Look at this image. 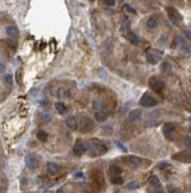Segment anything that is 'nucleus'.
Wrapping results in <instances>:
<instances>
[{"label": "nucleus", "instance_id": "obj_31", "mask_svg": "<svg viewBox=\"0 0 191 193\" xmlns=\"http://www.w3.org/2000/svg\"><path fill=\"white\" fill-rule=\"evenodd\" d=\"M168 188H169V190H168L169 193H182V191H180L179 188H175V187H172V186H169Z\"/></svg>", "mask_w": 191, "mask_h": 193}, {"label": "nucleus", "instance_id": "obj_39", "mask_svg": "<svg viewBox=\"0 0 191 193\" xmlns=\"http://www.w3.org/2000/svg\"><path fill=\"white\" fill-rule=\"evenodd\" d=\"M40 104H41V106H46V104H47V102H46V100H41Z\"/></svg>", "mask_w": 191, "mask_h": 193}, {"label": "nucleus", "instance_id": "obj_15", "mask_svg": "<svg viewBox=\"0 0 191 193\" xmlns=\"http://www.w3.org/2000/svg\"><path fill=\"white\" fill-rule=\"evenodd\" d=\"M66 124H67L68 128L72 129V130H74V129L78 128V122H77V120H76L74 116H70L67 120H66Z\"/></svg>", "mask_w": 191, "mask_h": 193}, {"label": "nucleus", "instance_id": "obj_30", "mask_svg": "<svg viewBox=\"0 0 191 193\" xmlns=\"http://www.w3.org/2000/svg\"><path fill=\"white\" fill-rule=\"evenodd\" d=\"M157 167H158V168H168V167H171V165H170L169 162L163 161V162H159V164L157 165Z\"/></svg>", "mask_w": 191, "mask_h": 193}, {"label": "nucleus", "instance_id": "obj_28", "mask_svg": "<svg viewBox=\"0 0 191 193\" xmlns=\"http://www.w3.org/2000/svg\"><path fill=\"white\" fill-rule=\"evenodd\" d=\"M116 145H117V147H118V148H119V149H121L122 152H124V153L127 152V148H126V147L124 146V145L122 143V142H121V141H116Z\"/></svg>", "mask_w": 191, "mask_h": 193}, {"label": "nucleus", "instance_id": "obj_12", "mask_svg": "<svg viewBox=\"0 0 191 193\" xmlns=\"http://www.w3.org/2000/svg\"><path fill=\"white\" fill-rule=\"evenodd\" d=\"M93 128V123L89 117H84L82 120V129L84 132H90Z\"/></svg>", "mask_w": 191, "mask_h": 193}, {"label": "nucleus", "instance_id": "obj_21", "mask_svg": "<svg viewBox=\"0 0 191 193\" xmlns=\"http://www.w3.org/2000/svg\"><path fill=\"white\" fill-rule=\"evenodd\" d=\"M146 26L149 28H156L157 26H158V20L156 19V18H153V17H151V18H149L148 19V21H146Z\"/></svg>", "mask_w": 191, "mask_h": 193}, {"label": "nucleus", "instance_id": "obj_1", "mask_svg": "<svg viewBox=\"0 0 191 193\" xmlns=\"http://www.w3.org/2000/svg\"><path fill=\"white\" fill-rule=\"evenodd\" d=\"M89 148H90V154L91 155H102V154H104V153L106 152L108 149H106V146L103 143V142H100V141H98V140H93L92 141V143L91 145H89Z\"/></svg>", "mask_w": 191, "mask_h": 193}, {"label": "nucleus", "instance_id": "obj_34", "mask_svg": "<svg viewBox=\"0 0 191 193\" xmlns=\"http://www.w3.org/2000/svg\"><path fill=\"white\" fill-rule=\"evenodd\" d=\"M41 119H42V121L49 122V121H51V115H49V114H42Z\"/></svg>", "mask_w": 191, "mask_h": 193}, {"label": "nucleus", "instance_id": "obj_3", "mask_svg": "<svg viewBox=\"0 0 191 193\" xmlns=\"http://www.w3.org/2000/svg\"><path fill=\"white\" fill-rule=\"evenodd\" d=\"M166 11H168L170 20H171L174 24H178V23H180V21L183 20V17L180 15V13L178 12L176 8H174V7H168Z\"/></svg>", "mask_w": 191, "mask_h": 193}, {"label": "nucleus", "instance_id": "obj_14", "mask_svg": "<svg viewBox=\"0 0 191 193\" xmlns=\"http://www.w3.org/2000/svg\"><path fill=\"white\" fill-rule=\"evenodd\" d=\"M6 34L8 37H17L19 34V30L15 28L14 25H10L6 28Z\"/></svg>", "mask_w": 191, "mask_h": 193}, {"label": "nucleus", "instance_id": "obj_9", "mask_svg": "<svg viewBox=\"0 0 191 193\" xmlns=\"http://www.w3.org/2000/svg\"><path fill=\"white\" fill-rule=\"evenodd\" d=\"M95 117L97 121H100V122H103V121H105V120H108V117H109V113L106 109H102V110H97L95 114Z\"/></svg>", "mask_w": 191, "mask_h": 193}, {"label": "nucleus", "instance_id": "obj_41", "mask_svg": "<svg viewBox=\"0 0 191 193\" xmlns=\"http://www.w3.org/2000/svg\"><path fill=\"white\" fill-rule=\"evenodd\" d=\"M186 38L190 39V32H189V31H186Z\"/></svg>", "mask_w": 191, "mask_h": 193}, {"label": "nucleus", "instance_id": "obj_37", "mask_svg": "<svg viewBox=\"0 0 191 193\" xmlns=\"http://www.w3.org/2000/svg\"><path fill=\"white\" fill-rule=\"evenodd\" d=\"M184 145L186 147H190V136H186V138L184 139Z\"/></svg>", "mask_w": 191, "mask_h": 193}, {"label": "nucleus", "instance_id": "obj_27", "mask_svg": "<svg viewBox=\"0 0 191 193\" xmlns=\"http://www.w3.org/2000/svg\"><path fill=\"white\" fill-rule=\"evenodd\" d=\"M126 187L129 188V190H137V188H139L140 187V185L136 182V181H131V182H129L127 185H126Z\"/></svg>", "mask_w": 191, "mask_h": 193}, {"label": "nucleus", "instance_id": "obj_18", "mask_svg": "<svg viewBox=\"0 0 191 193\" xmlns=\"http://www.w3.org/2000/svg\"><path fill=\"white\" fill-rule=\"evenodd\" d=\"M55 107L59 114H66L67 113V108H66V106L63 102H55Z\"/></svg>", "mask_w": 191, "mask_h": 193}, {"label": "nucleus", "instance_id": "obj_19", "mask_svg": "<svg viewBox=\"0 0 191 193\" xmlns=\"http://www.w3.org/2000/svg\"><path fill=\"white\" fill-rule=\"evenodd\" d=\"M92 107L95 110H102V109H105V103H104V101L96 100L92 102Z\"/></svg>", "mask_w": 191, "mask_h": 193}, {"label": "nucleus", "instance_id": "obj_13", "mask_svg": "<svg viewBox=\"0 0 191 193\" xmlns=\"http://www.w3.org/2000/svg\"><path fill=\"white\" fill-rule=\"evenodd\" d=\"M47 171L51 173V174H58L60 172V166L55 162H52V161H49L47 162Z\"/></svg>", "mask_w": 191, "mask_h": 193}, {"label": "nucleus", "instance_id": "obj_35", "mask_svg": "<svg viewBox=\"0 0 191 193\" xmlns=\"http://www.w3.org/2000/svg\"><path fill=\"white\" fill-rule=\"evenodd\" d=\"M114 0H104V4L106 5V6H113L114 5Z\"/></svg>", "mask_w": 191, "mask_h": 193}, {"label": "nucleus", "instance_id": "obj_36", "mask_svg": "<svg viewBox=\"0 0 191 193\" xmlns=\"http://www.w3.org/2000/svg\"><path fill=\"white\" fill-rule=\"evenodd\" d=\"M6 70V64L4 62H0V72H5Z\"/></svg>", "mask_w": 191, "mask_h": 193}, {"label": "nucleus", "instance_id": "obj_2", "mask_svg": "<svg viewBox=\"0 0 191 193\" xmlns=\"http://www.w3.org/2000/svg\"><path fill=\"white\" fill-rule=\"evenodd\" d=\"M157 103H158V101L152 96L151 94H149V93H145V94L142 96V98H140V104H142L143 107H146V108L155 107V106H157Z\"/></svg>", "mask_w": 191, "mask_h": 193}, {"label": "nucleus", "instance_id": "obj_32", "mask_svg": "<svg viewBox=\"0 0 191 193\" xmlns=\"http://www.w3.org/2000/svg\"><path fill=\"white\" fill-rule=\"evenodd\" d=\"M184 43H185L184 38H182L180 36H178V37H176V38H175V44H182V45H183Z\"/></svg>", "mask_w": 191, "mask_h": 193}, {"label": "nucleus", "instance_id": "obj_29", "mask_svg": "<svg viewBox=\"0 0 191 193\" xmlns=\"http://www.w3.org/2000/svg\"><path fill=\"white\" fill-rule=\"evenodd\" d=\"M124 10H125L126 12H129V13H132V14L136 13V10H135V8H132L130 5H125V6H124Z\"/></svg>", "mask_w": 191, "mask_h": 193}, {"label": "nucleus", "instance_id": "obj_25", "mask_svg": "<svg viewBox=\"0 0 191 193\" xmlns=\"http://www.w3.org/2000/svg\"><path fill=\"white\" fill-rule=\"evenodd\" d=\"M146 61H148V63H150L152 65L157 64V58L152 55V54H146Z\"/></svg>", "mask_w": 191, "mask_h": 193}, {"label": "nucleus", "instance_id": "obj_43", "mask_svg": "<svg viewBox=\"0 0 191 193\" xmlns=\"http://www.w3.org/2000/svg\"><path fill=\"white\" fill-rule=\"evenodd\" d=\"M118 1H119V2H123L124 0H118Z\"/></svg>", "mask_w": 191, "mask_h": 193}, {"label": "nucleus", "instance_id": "obj_26", "mask_svg": "<svg viewBox=\"0 0 191 193\" xmlns=\"http://www.w3.org/2000/svg\"><path fill=\"white\" fill-rule=\"evenodd\" d=\"M4 82L6 83L7 85H12V84H13V77H12V75H10V74L4 75Z\"/></svg>", "mask_w": 191, "mask_h": 193}, {"label": "nucleus", "instance_id": "obj_20", "mask_svg": "<svg viewBox=\"0 0 191 193\" xmlns=\"http://www.w3.org/2000/svg\"><path fill=\"white\" fill-rule=\"evenodd\" d=\"M149 182H150L153 187H157V188H161V186H162L161 180L158 179V177H156V175H152L150 179H149Z\"/></svg>", "mask_w": 191, "mask_h": 193}, {"label": "nucleus", "instance_id": "obj_33", "mask_svg": "<svg viewBox=\"0 0 191 193\" xmlns=\"http://www.w3.org/2000/svg\"><path fill=\"white\" fill-rule=\"evenodd\" d=\"M129 28H130V20H129V19H125L123 23V30L124 31H126Z\"/></svg>", "mask_w": 191, "mask_h": 193}, {"label": "nucleus", "instance_id": "obj_42", "mask_svg": "<svg viewBox=\"0 0 191 193\" xmlns=\"http://www.w3.org/2000/svg\"><path fill=\"white\" fill-rule=\"evenodd\" d=\"M1 191H2V188H1V186H0V193H1Z\"/></svg>", "mask_w": 191, "mask_h": 193}, {"label": "nucleus", "instance_id": "obj_16", "mask_svg": "<svg viewBox=\"0 0 191 193\" xmlns=\"http://www.w3.org/2000/svg\"><path fill=\"white\" fill-rule=\"evenodd\" d=\"M127 38H129V41H131L133 45H138V44L140 43L139 37L137 36L136 33H133L132 31H129V32H127Z\"/></svg>", "mask_w": 191, "mask_h": 193}, {"label": "nucleus", "instance_id": "obj_4", "mask_svg": "<svg viewBox=\"0 0 191 193\" xmlns=\"http://www.w3.org/2000/svg\"><path fill=\"white\" fill-rule=\"evenodd\" d=\"M87 148H89V143H87V142H80V141H78V142L73 146L72 151H73V153H74L77 156H82L83 154L86 152Z\"/></svg>", "mask_w": 191, "mask_h": 193}, {"label": "nucleus", "instance_id": "obj_40", "mask_svg": "<svg viewBox=\"0 0 191 193\" xmlns=\"http://www.w3.org/2000/svg\"><path fill=\"white\" fill-rule=\"evenodd\" d=\"M57 193H66V192H65V191H64L63 188H59V190L57 191Z\"/></svg>", "mask_w": 191, "mask_h": 193}, {"label": "nucleus", "instance_id": "obj_24", "mask_svg": "<svg viewBox=\"0 0 191 193\" xmlns=\"http://www.w3.org/2000/svg\"><path fill=\"white\" fill-rule=\"evenodd\" d=\"M37 138H38V140H40L41 142H45V141H47V139H49V134H47L46 132H44V130H40V132H38Z\"/></svg>", "mask_w": 191, "mask_h": 193}, {"label": "nucleus", "instance_id": "obj_10", "mask_svg": "<svg viewBox=\"0 0 191 193\" xmlns=\"http://www.w3.org/2000/svg\"><path fill=\"white\" fill-rule=\"evenodd\" d=\"M163 132L166 138H170V135L175 132V124L172 123V122H166L163 127Z\"/></svg>", "mask_w": 191, "mask_h": 193}, {"label": "nucleus", "instance_id": "obj_6", "mask_svg": "<svg viewBox=\"0 0 191 193\" xmlns=\"http://www.w3.org/2000/svg\"><path fill=\"white\" fill-rule=\"evenodd\" d=\"M25 165L27 166L28 168H31V169H34V168L38 167L39 161H38V159H37L34 155L28 154V155L25 156Z\"/></svg>", "mask_w": 191, "mask_h": 193}, {"label": "nucleus", "instance_id": "obj_8", "mask_svg": "<svg viewBox=\"0 0 191 193\" xmlns=\"http://www.w3.org/2000/svg\"><path fill=\"white\" fill-rule=\"evenodd\" d=\"M142 119V110L140 109H133L129 113V120L132 122H138Z\"/></svg>", "mask_w": 191, "mask_h": 193}, {"label": "nucleus", "instance_id": "obj_38", "mask_svg": "<svg viewBox=\"0 0 191 193\" xmlns=\"http://www.w3.org/2000/svg\"><path fill=\"white\" fill-rule=\"evenodd\" d=\"M83 175H84V174H83V172H77V173L74 174V177H76V178H83Z\"/></svg>", "mask_w": 191, "mask_h": 193}, {"label": "nucleus", "instance_id": "obj_17", "mask_svg": "<svg viewBox=\"0 0 191 193\" xmlns=\"http://www.w3.org/2000/svg\"><path fill=\"white\" fill-rule=\"evenodd\" d=\"M109 173L111 177H114V175H119L122 173V168L117 165H112L110 166L109 168Z\"/></svg>", "mask_w": 191, "mask_h": 193}, {"label": "nucleus", "instance_id": "obj_7", "mask_svg": "<svg viewBox=\"0 0 191 193\" xmlns=\"http://www.w3.org/2000/svg\"><path fill=\"white\" fill-rule=\"evenodd\" d=\"M172 159L178 160V161H182V162H189L190 161V154L188 152H179L177 154H174Z\"/></svg>", "mask_w": 191, "mask_h": 193}, {"label": "nucleus", "instance_id": "obj_22", "mask_svg": "<svg viewBox=\"0 0 191 193\" xmlns=\"http://www.w3.org/2000/svg\"><path fill=\"white\" fill-rule=\"evenodd\" d=\"M162 71H163L164 74L171 75V74H172V67H171V64L168 63V62H164L163 64H162Z\"/></svg>", "mask_w": 191, "mask_h": 193}, {"label": "nucleus", "instance_id": "obj_5", "mask_svg": "<svg viewBox=\"0 0 191 193\" xmlns=\"http://www.w3.org/2000/svg\"><path fill=\"white\" fill-rule=\"evenodd\" d=\"M150 87L153 91H162L165 88V82L162 80H156V78H151L150 80Z\"/></svg>", "mask_w": 191, "mask_h": 193}, {"label": "nucleus", "instance_id": "obj_11", "mask_svg": "<svg viewBox=\"0 0 191 193\" xmlns=\"http://www.w3.org/2000/svg\"><path fill=\"white\" fill-rule=\"evenodd\" d=\"M127 161L131 164V165L136 166V167H140V166L144 164V160L142 158H138V156H135V155H130L127 158Z\"/></svg>", "mask_w": 191, "mask_h": 193}, {"label": "nucleus", "instance_id": "obj_44", "mask_svg": "<svg viewBox=\"0 0 191 193\" xmlns=\"http://www.w3.org/2000/svg\"><path fill=\"white\" fill-rule=\"evenodd\" d=\"M114 193H119V192H114Z\"/></svg>", "mask_w": 191, "mask_h": 193}, {"label": "nucleus", "instance_id": "obj_23", "mask_svg": "<svg viewBox=\"0 0 191 193\" xmlns=\"http://www.w3.org/2000/svg\"><path fill=\"white\" fill-rule=\"evenodd\" d=\"M110 181L113 184V185H122L124 182V179L119 175H114V177H111Z\"/></svg>", "mask_w": 191, "mask_h": 193}]
</instances>
